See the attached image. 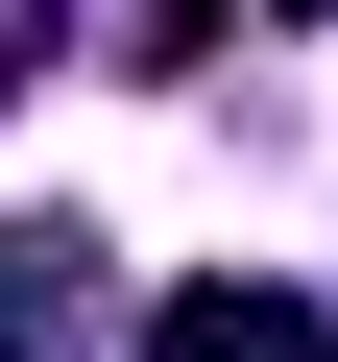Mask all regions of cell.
<instances>
[{
	"label": "cell",
	"instance_id": "6da1fadb",
	"mask_svg": "<svg viewBox=\"0 0 338 362\" xmlns=\"http://www.w3.org/2000/svg\"><path fill=\"white\" fill-rule=\"evenodd\" d=\"M145 362H338V314L266 290V266H218V290H169V314H145Z\"/></svg>",
	"mask_w": 338,
	"mask_h": 362
},
{
	"label": "cell",
	"instance_id": "7a4b0ae2",
	"mask_svg": "<svg viewBox=\"0 0 338 362\" xmlns=\"http://www.w3.org/2000/svg\"><path fill=\"white\" fill-rule=\"evenodd\" d=\"M73 266H97L73 218H0V362H49V314H73Z\"/></svg>",
	"mask_w": 338,
	"mask_h": 362
},
{
	"label": "cell",
	"instance_id": "3957f363",
	"mask_svg": "<svg viewBox=\"0 0 338 362\" xmlns=\"http://www.w3.org/2000/svg\"><path fill=\"white\" fill-rule=\"evenodd\" d=\"M25 73H49V49H25V25H0V97H25Z\"/></svg>",
	"mask_w": 338,
	"mask_h": 362
},
{
	"label": "cell",
	"instance_id": "277c9868",
	"mask_svg": "<svg viewBox=\"0 0 338 362\" xmlns=\"http://www.w3.org/2000/svg\"><path fill=\"white\" fill-rule=\"evenodd\" d=\"M266 25H314V0H266Z\"/></svg>",
	"mask_w": 338,
	"mask_h": 362
}]
</instances>
